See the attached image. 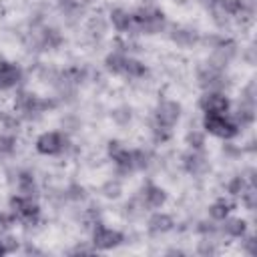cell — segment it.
Here are the masks:
<instances>
[{
    "mask_svg": "<svg viewBox=\"0 0 257 257\" xmlns=\"http://www.w3.org/2000/svg\"><path fill=\"white\" fill-rule=\"evenodd\" d=\"M165 12L155 6H145L133 12V30H139L143 34H159L161 30H165Z\"/></svg>",
    "mask_w": 257,
    "mask_h": 257,
    "instance_id": "6da1fadb",
    "label": "cell"
},
{
    "mask_svg": "<svg viewBox=\"0 0 257 257\" xmlns=\"http://www.w3.org/2000/svg\"><path fill=\"white\" fill-rule=\"evenodd\" d=\"M203 131L223 139V141H231L241 133V126L235 122L233 116H229V112L225 114H203Z\"/></svg>",
    "mask_w": 257,
    "mask_h": 257,
    "instance_id": "7a4b0ae2",
    "label": "cell"
},
{
    "mask_svg": "<svg viewBox=\"0 0 257 257\" xmlns=\"http://www.w3.org/2000/svg\"><path fill=\"white\" fill-rule=\"evenodd\" d=\"M56 100L52 98H42L34 92H28V90H18L16 92V98H14V110L24 114V116H36V114H42L50 108H56Z\"/></svg>",
    "mask_w": 257,
    "mask_h": 257,
    "instance_id": "3957f363",
    "label": "cell"
},
{
    "mask_svg": "<svg viewBox=\"0 0 257 257\" xmlns=\"http://www.w3.org/2000/svg\"><path fill=\"white\" fill-rule=\"evenodd\" d=\"M8 205H10V211L16 215L18 221H22L26 225H36L38 223V219H40V205L36 203L34 197H26V195L16 193V195L10 197Z\"/></svg>",
    "mask_w": 257,
    "mask_h": 257,
    "instance_id": "277c9868",
    "label": "cell"
},
{
    "mask_svg": "<svg viewBox=\"0 0 257 257\" xmlns=\"http://www.w3.org/2000/svg\"><path fill=\"white\" fill-rule=\"evenodd\" d=\"M34 147L44 157H56V155H62L64 153V149L68 147V139L60 131H46V133L38 135Z\"/></svg>",
    "mask_w": 257,
    "mask_h": 257,
    "instance_id": "5b68a950",
    "label": "cell"
},
{
    "mask_svg": "<svg viewBox=\"0 0 257 257\" xmlns=\"http://www.w3.org/2000/svg\"><path fill=\"white\" fill-rule=\"evenodd\" d=\"M106 153H108V159L112 161V165H114V169H116L118 175H131V173H135L133 149H126L120 141L112 139L106 145Z\"/></svg>",
    "mask_w": 257,
    "mask_h": 257,
    "instance_id": "8992f818",
    "label": "cell"
},
{
    "mask_svg": "<svg viewBox=\"0 0 257 257\" xmlns=\"http://www.w3.org/2000/svg\"><path fill=\"white\" fill-rule=\"evenodd\" d=\"M203 114H225L231 110V98L223 90H205L199 98Z\"/></svg>",
    "mask_w": 257,
    "mask_h": 257,
    "instance_id": "52a82bcc",
    "label": "cell"
},
{
    "mask_svg": "<svg viewBox=\"0 0 257 257\" xmlns=\"http://www.w3.org/2000/svg\"><path fill=\"white\" fill-rule=\"evenodd\" d=\"M124 241V235L116 229H110L102 223H96L94 229H92V247L96 251H110L114 247H118L120 243Z\"/></svg>",
    "mask_w": 257,
    "mask_h": 257,
    "instance_id": "ba28073f",
    "label": "cell"
},
{
    "mask_svg": "<svg viewBox=\"0 0 257 257\" xmlns=\"http://www.w3.org/2000/svg\"><path fill=\"white\" fill-rule=\"evenodd\" d=\"M181 118V104L177 100H171V98H165L157 104L155 108V124H161V126H167V128H173Z\"/></svg>",
    "mask_w": 257,
    "mask_h": 257,
    "instance_id": "9c48e42d",
    "label": "cell"
},
{
    "mask_svg": "<svg viewBox=\"0 0 257 257\" xmlns=\"http://www.w3.org/2000/svg\"><path fill=\"white\" fill-rule=\"evenodd\" d=\"M197 80H199V86H201L203 90H223V86H225L223 68L211 64V62H207L205 66L199 68Z\"/></svg>",
    "mask_w": 257,
    "mask_h": 257,
    "instance_id": "30bf717a",
    "label": "cell"
},
{
    "mask_svg": "<svg viewBox=\"0 0 257 257\" xmlns=\"http://www.w3.org/2000/svg\"><path fill=\"white\" fill-rule=\"evenodd\" d=\"M22 80V68L6 58H0V90L16 88Z\"/></svg>",
    "mask_w": 257,
    "mask_h": 257,
    "instance_id": "8fae6325",
    "label": "cell"
},
{
    "mask_svg": "<svg viewBox=\"0 0 257 257\" xmlns=\"http://www.w3.org/2000/svg\"><path fill=\"white\" fill-rule=\"evenodd\" d=\"M141 203L147 209H161L167 203V191L155 183H147L141 189Z\"/></svg>",
    "mask_w": 257,
    "mask_h": 257,
    "instance_id": "7c38bea8",
    "label": "cell"
},
{
    "mask_svg": "<svg viewBox=\"0 0 257 257\" xmlns=\"http://www.w3.org/2000/svg\"><path fill=\"white\" fill-rule=\"evenodd\" d=\"M183 169H185L189 175H193V177L205 175V173L209 171V163H207L203 151H193V149H189V151L183 155Z\"/></svg>",
    "mask_w": 257,
    "mask_h": 257,
    "instance_id": "4fadbf2b",
    "label": "cell"
},
{
    "mask_svg": "<svg viewBox=\"0 0 257 257\" xmlns=\"http://www.w3.org/2000/svg\"><path fill=\"white\" fill-rule=\"evenodd\" d=\"M147 229L153 233V235H163V233H169L175 229V219L169 215V213H163V211H155L149 221H147Z\"/></svg>",
    "mask_w": 257,
    "mask_h": 257,
    "instance_id": "5bb4252c",
    "label": "cell"
},
{
    "mask_svg": "<svg viewBox=\"0 0 257 257\" xmlns=\"http://www.w3.org/2000/svg\"><path fill=\"white\" fill-rule=\"evenodd\" d=\"M235 201H231V199H225V197H221V199H217V201H213L211 205H209V217H211V221H215V223H221L225 217H229L231 215V211L235 209Z\"/></svg>",
    "mask_w": 257,
    "mask_h": 257,
    "instance_id": "9a60e30c",
    "label": "cell"
},
{
    "mask_svg": "<svg viewBox=\"0 0 257 257\" xmlns=\"http://www.w3.org/2000/svg\"><path fill=\"white\" fill-rule=\"evenodd\" d=\"M227 237H233V239H241L245 233H247V221L241 219V217H225L221 221V227H219Z\"/></svg>",
    "mask_w": 257,
    "mask_h": 257,
    "instance_id": "2e32d148",
    "label": "cell"
},
{
    "mask_svg": "<svg viewBox=\"0 0 257 257\" xmlns=\"http://www.w3.org/2000/svg\"><path fill=\"white\" fill-rule=\"evenodd\" d=\"M110 22L114 30L118 32H131L133 30V12L124 8H112L110 10Z\"/></svg>",
    "mask_w": 257,
    "mask_h": 257,
    "instance_id": "e0dca14e",
    "label": "cell"
},
{
    "mask_svg": "<svg viewBox=\"0 0 257 257\" xmlns=\"http://www.w3.org/2000/svg\"><path fill=\"white\" fill-rule=\"evenodd\" d=\"M171 40L181 48H191L193 44L199 42V34L191 28H175L171 32Z\"/></svg>",
    "mask_w": 257,
    "mask_h": 257,
    "instance_id": "ac0fdd59",
    "label": "cell"
},
{
    "mask_svg": "<svg viewBox=\"0 0 257 257\" xmlns=\"http://www.w3.org/2000/svg\"><path fill=\"white\" fill-rule=\"evenodd\" d=\"M147 72H149V68L145 66V62H141V60H137V58L126 54L120 76H124V78H143Z\"/></svg>",
    "mask_w": 257,
    "mask_h": 257,
    "instance_id": "d6986e66",
    "label": "cell"
},
{
    "mask_svg": "<svg viewBox=\"0 0 257 257\" xmlns=\"http://www.w3.org/2000/svg\"><path fill=\"white\" fill-rule=\"evenodd\" d=\"M18 193L20 195H26V197H34L36 199V181H34V175L28 173V171H22L18 175Z\"/></svg>",
    "mask_w": 257,
    "mask_h": 257,
    "instance_id": "ffe728a7",
    "label": "cell"
},
{
    "mask_svg": "<svg viewBox=\"0 0 257 257\" xmlns=\"http://www.w3.org/2000/svg\"><path fill=\"white\" fill-rule=\"evenodd\" d=\"M124 58H126V54H124V52H120V50H112V52H108V54H106V58H104V68H106L110 74L120 76V72H122V64H124Z\"/></svg>",
    "mask_w": 257,
    "mask_h": 257,
    "instance_id": "44dd1931",
    "label": "cell"
},
{
    "mask_svg": "<svg viewBox=\"0 0 257 257\" xmlns=\"http://www.w3.org/2000/svg\"><path fill=\"white\" fill-rule=\"evenodd\" d=\"M217 6L229 16H243L245 12H249L245 0H219Z\"/></svg>",
    "mask_w": 257,
    "mask_h": 257,
    "instance_id": "7402d4cb",
    "label": "cell"
},
{
    "mask_svg": "<svg viewBox=\"0 0 257 257\" xmlns=\"http://www.w3.org/2000/svg\"><path fill=\"white\" fill-rule=\"evenodd\" d=\"M189 149L193 151H203L205 149V131H189L185 137Z\"/></svg>",
    "mask_w": 257,
    "mask_h": 257,
    "instance_id": "603a6c76",
    "label": "cell"
},
{
    "mask_svg": "<svg viewBox=\"0 0 257 257\" xmlns=\"http://www.w3.org/2000/svg\"><path fill=\"white\" fill-rule=\"evenodd\" d=\"M16 151V137L10 133L0 135V157H10Z\"/></svg>",
    "mask_w": 257,
    "mask_h": 257,
    "instance_id": "cb8c5ba5",
    "label": "cell"
},
{
    "mask_svg": "<svg viewBox=\"0 0 257 257\" xmlns=\"http://www.w3.org/2000/svg\"><path fill=\"white\" fill-rule=\"evenodd\" d=\"M239 197H241V203H243L249 211L255 209V205H257V189H255L253 183H249V185L243 189V193H241Z\"/></svg>",
    "mask_w": 257,
    "mask_h": 257,
    "instance_id": "d4e9b609",
    "label": "cell"
},
{
    "mask_svg": "<svg viewBox=\"0 0 257 257\" xmlns=\"http://www.w3.org/2000/svg\"><path fill=\"white\" fill-rule=\"evenodd\" d=\"M247 185H249V183L245 181V177H243V175H235V177L227 183V187H225V189H227V193H229L231 197H239Z\"/></svg>",
    "mask_w": 257,
    "mask_h": 257,
    "instance_id": "484cf974",
    "label": "cell"
},
{
    "mask_svg": "<svg viewBox=\"0 0 257 257\" xmlns=\"http://www.w3.org/2000/svg\"><path fill=\"white\" fill-rule=\"evenodd\" d=\"M42 42H44V46H48V48H56V46H60L62 36H60V32H58L56 28H46V30L42 32Z\"/></svg>",
    "mask_w": 257,
    "mask_h": 257,
    "instance_id": "4316f807",
    "label": "cell"
},
{
    "mask_svg": "<svg viewBox=\"0 0 257 257\" xmlns=\"http://www.w3.org/2000/svg\"><path fill=\"white\" fill-rule=\"evenodd\" d=\"M133 165H135V173L147 169V165H149V155H147L145 151H141V149H133Z\"/></svg>",
    "mask_w": 257,
    "mask_h": 257,
    "instance_id": "83f0119b",
    "label": "cell"
},
{
    "mask_svg": "<svg viewBox=\"0 0 257 257\" xmlns=\"http://www.w3.org/2000/svg\"><path fill=\"white\" fill-rule=\"evenodd\" d=\"M120 191H122V185L118 181H106L102 185V195L108 197V199H116L120 195Z\"/></svg>",
    "mask_w": 257,
    "mask_h": 257,
    "instance_id": "f1b7e54d",
    "label": "cell"
},
{
    "mask_svg": "<svg viewBox=\"0 0 257 257\" xmlns=\"http://www.w3.org/2000/svg\"><path fill=\"white\" fill-rule=\"evenodd\" d=\"M16 221H18V219H16V215H14L12 211H8V213H0V227L8 229V227H12Z\"/></svg>",
    "mask_w": 257,
    "mask_h": 257,
    "instance_id": "f546056e",
    "label": "cell"
},
{
    "mask_svg": "<svg viewBox=\"0 0 257 257\" xmlns=\"http://www.w3.org/2000/svg\"><path fill=\"white\" fill-rule=\"evenodd\" d=\"M2 241H4V247H6L8 253H16V249H18V241H16L14 237L6 235V237H2Z\"/></svg>",
    "mask_w": 257,
    "mask_h": 257,
    "instance_id": "4dcf8cb0",
    "label": "cell"
},
{
    "mask_svg": "<svg viewBox=\"0 0 257 257\" xmlns=\"http://www.w3.org/2000/svg\"><path fill=\"white\" fill-rule=\"evenodd\" d=\"M241 239H245V251H247L249 255H255V243H257L255 237H251V235L247 237V233H245Z\"/></svg>",
    "mask_w": 257,
    "mask_h": 257,
    "instance_id": "1f68e13d",
    "label": "cell"
},
{
    "mask_svg": "<svg viewBox=\"0 0 257 257\" xmlns=\"http://www.w3.org/2000/svg\"><path fill=\"white\" fill-rule=\"evenodd\" d=\"M199 253H201V255H205V253H217V249L213 247V243H211V241H209V247H207V243L203 241V243L199 245Z\"/></svg>",
    "mask_w": 257,
    "mask_h": 257,
    "instance_id": "d6a6232c",
    "label": "cell"
},
{
    "mask_svg": "<svg viewBox=\"0 0 257 257\" xmlns=\"http://www.w3.org/2000/svg\"><path fill=\"white\" fill-rule=\"evenodd\" d=\"M4 255H8V251H6V247H4V241H2V237H0V257H4Z\"/></svg>",
    "mask_w": 257,
    "mask_h": 257,
    "instance_id": "836d02e7",
    "label": "cell"
},
{
    "mask_svg": "<svg viewBox=\"0 0 257 257\" xmlns=\"http://www.w3.org/2000/svg\"><path fill=\"white\" fill-rule=\"evenodd\" d=\"M205 2H207L209 6H217V4H219V0H205Z\"/></svg>",
    "mask_w": 257,
    "mask_h": 257,
    "instance_id": "e575fe53",
    "label": "cell"
}]
</instances>
